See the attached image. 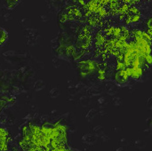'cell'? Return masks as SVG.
Masks as SVG:
<instances>
[{"instance_id":"52a82bcc","label":"cell","mask_w":152,"mask_h":151,"mask_svg":"<svg viewBox=\"0 0 152 151\" xmlns=\"http://www.w3.org/2000/svg\"><path fill=\"white\" fill-rule=\"evenodd\" d=\"M102 19L99 17V15L97 13H92L90 16H88L86 18V21L88 22V25H90L93 28L98 26V23Z\"/></svg>"},{"instance_id":"8fae6325","label":"cell","mask_w":152,"mask_h":151,"mask_svg":"<svg viewBox=\"0 0 152 151\" xmlns=\"http://www.w3.org/2000/svg\"><path fill=\"white\" fill-rule=\"evenodd\" d=\"M129 7L130 5L128 4H123L122 5H120L118 9V13L119 14H124V15H126L128 13V10H129Z\"/></svg>"},{"instance_id":"ac0fdd59","label":"cell","mask_w":152,"mask_h":151,"mask_svg":"<svg viewBox=\"0 0 152 151\" xmlns=\"http://www.w3.org/2000/svg\"><path fill=\"white\" fill-rule=\"evenodd\" d=\"M125 17H126V15H124V14H119L118 19H119L120 20H124V19H125Z\"/></svg>"},{"instance_id":"3957f363","label":"cell","mask_w":152,"mask_h":151,"mask_svg":"<svg viewBox=\"0 0 152 151\" xmlns=\"http://www.w3.org/2000/svg\"><path fill=\"white\" fill-rule=\"evenodd\" d=\"M126 71L128 77L133 78V79H134V80H139L144 75V69L141 66L127 67L126 69Z\"/></svg>"},{"instance_id":"4fadbf2b","label":"cell","mask_w":152,"mask_h":151,"mask_svg":"<svg viewBox=\"0 0 152 151\" xmlns=\"http://www.w3.org/2000/svg\"><path fill=\"white\" fill-rule=\"evenodd\" d=\"M121 34V29H120V27L118 26H114L113 28V31H112V36L116 38H118Z\"/></svg>"},{"instance_id":"2e32d148","label":"cell","mask_w":152,"mask_h":151,"mask_svg":"<svg viewBox=\"0 0 152 151\" xmlns=\"http://www.w3.org/2000/svg\"><path fill=\"white\" fill-rule=\"evenodd\" d=\"M152 19L151 18H148L147 20H146V25L148 27V28H152Z\"/></svg>"},{"instance_id":"8992f818","label":"cell","mask_w":152,"mask_h":151,"mask_svg":"<svg viewBox=\"0 0 152 151\" xmlns=\"http://www.w3.org/2000/svg\"><path fill=\"white\" fill-rule=\"evenodd\" d=\"M86 4L88 7V11H90L92 13H98L99 11L103 7L102 5H101L100 4H98L94 0H89L86 3Z\"/></svg>"},{"instance_id":"7c38bea8","label":"cell","mask_w":152,"mask_h":151,"mask_svg":"<svg viewBox=\"0 0 152 151\" xmlns=\"http://www.w3.org/2000/svg\"><path fill=\"white\" fill-rule=\"evenodd\" d=\"M59 20H60V22H61V23H64V22H66L67 20H69V19H68V13H67L65 11H62L61 13L59 15Z\"/></svg>"},{"instance_id":"6da1fadb","label":"cell","mask_w":152,"mask_h":151,"mask_svg":"<svg viewBox=\"0 0 152 151\" xmlns=\"http://www.w3.org/2000/svg\"><path fill=\"white\" fill-rule=\"evenodd\" d=\"M100 68H102L101 62H98L95 60L86 59L79 61L77 63V69L79 70V75L82 77H86L94 72H96Z\"/></svg>"},{"instance_id":"ba28073f","label":"cell","mask_w":152,"mask_h":151,"mask_svg":"<svg viewBox=\"0 0 152 151\" xmlns=\"http://www.w3.org/2000/svg\"><path fill=\"white\" fill-rule=\"evenodd\" d=\"M107 69H105V68H100L96 72H97V79L99 81H104L107 77Z\"/></svg>"},{"instance_id":"9a60e30c","label":"cell","mask_w":152,"mask_h":151,"mask_svg":"<svg viewBox=\"0 0 152 151\" xmlns=\"http://www.w3.org/2000/svg\"><path fill=\"white\" fill-rule=\"evenodd\" d=\"M144 59H145V61L149 64V65H151L152 64V57L151 54H148V53H145L143 55Z\"/></svg>"},{"instance_id":"e0dca14e","label":"cell","mask_w":152,"mask_h":151,"mask_svg":"<svg viewBox=\"0 0 152 151\" xmlns=\"http://www.w3.org/2000/svg\"><path fill=\"white\" fill-rule=\"evenodd\" d=\"M77 3H78L79 4H81V5L83 6V5H84V4H85L86 3V0H77Z\"/></svg>"},{"instance_id":"9c48e42d","label":"cell","mask_w":152,"mask_h":151,"mask_svg":"<svg viewBox=\"0 0 152 151\" xmlns=\"http://www.w3.org/2000/svg\"><path fill=\"white\" fill-rule=\"evenodd\" d=\"M20 0H3L4 5L8 9H13L19 3Z\"/></svg>"},{"instance_id":"5b68a950","label":"cell","mask_w":152,"mask_h":151,"mask_svg":"<svg viewBox=\"0 0 152 151\" xmlns=\"http://www.w3.org/2000/svg\"><path fill=\"white\" fill-rule=\"evenodd\" d=\"M93 41H94V46H96V47H102L104 44L105 41H106V36L104 34H102L101 30H99V31H97L94 34V40Z\"/></svg>"},{"instance_id":"d6986e66","label":"cell","mask_w":152,"mask_h":151,"mask_svg":"<svg viewBox=\"0 0 152 151\" xmlns=\"http://www.w3.org/2000/svg\"><path fill=\"white\" fill-rule=\"evenodd\" d=\"M1 108H2V107H1V106H0V109H1Z\"/></svg>"},{"instance_id":"5bb4252c","label":"cell","mask_w":152,"mask_h":151,"mask_svg":"<svg viewBox=\"0 0 152 151\" xmlns=\"http://www.w3.org/2000/svg\"><path fill=\"white\" fill-rule=\"evenodd\" d=\"M115 69H116L117 70H122V69H126V64L124 63V61H117Z\"/></svg>"},{"instance_id":"7a4b0ae2","label":"cell","mask_w":152,"mask_h":151,"mask_svg":"<svg viewBox=\"0 0 152 151\" xmlns=\"http://www.w3.org/2000/svg\"><path fill=\"white\" fill-rule=\"evenodd\" d=\"M92 44H93L92 34H87L79 31L77 37V47L81 49H88L92 46Z\"/></svg>"},{"instance_id":"277c9868","label":"cell","mask_w":152,"mask_h":151,"mask_svg":"<svg viewBox=\"0 0 152 151\" xmlns=\"http://www.w3.org/2000/svg\"><path fill=\"white\" fill-rule=\"evenodd\" d=\"M112 76L114 77L115 81H116L118 84H119V85H124V84L127 83L128 80H129V78H130V77H128V75H127L126 69L117 70L116 72L113 73Z\"/></svg>"},{"instance_id":"30bf717a","label":"cell","mask_w":152,"mask_h":151,"mask_svg":"<svg viewBox=\"0 0 152 151\" xmlns=\"http://www.w3.org/2000/svg\"><path fill=\"white\" fill-rule=\"evenodd\" d=\"M7 38H8V33H7V31L4 28H0V46L3 45L6 42Z\"/></svg>"}]
</instances>
